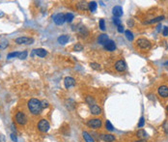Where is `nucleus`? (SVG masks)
<instances>
[{
    "label": "nucleus",
    "mask_w": 168,
    "mask_h": 142,
    "mask_svg": "<svg viewBox=\"0 0 168 142\" xmlns=\"http://www.w3.org/2000/svg\"><path fill=\"white\" fill-rule=\"evenodd\" d=\"M27 107H28V110L30 111V113H32L33 115H39L43 110L41 101H39L38 99L29 100L27 102Z\"/></svg>",
    "instance_id": "nucleus-1"
},
{
    "label": "nucleus",
    "mask_w": 168,
    "mask_h": 142,
    "mask_svg": "<svg viewBox=\"0 0 168 142\" xmlns=\"http://www.w3.org/2000/svg\"><path fill=\"white\" fill-rule=\"evenodd\" d=\"M14 119H16V123H18V125H21V126L25 125L26 122H27V116H26L23 111L16 112V115H14Z\"/></svg>",
    "instance_id": "nucleus-2"
},
{
    "label": "nucleus",
    "mask_w": 168,
    "mask_h": 142,
    "mask_svg": "<svg viewBox=\"0 0 168 142\" xmlns=\"http://www.w3.org/2000/svg\"><path fill=\"white\" fill-rule=\"evenodd\" d=\"M87 126H88L89 128L95 129H99V128H101V126H103V122H101V120L99 118L90 119V120H88V122H87Z\"/></svg>",
    "instance_id": "nucleus-3"
},
{
    "label": "nucleus",
    "mask_w": 168,
    "mask_h": 142,
    "mask_svg": "<svg viewBox=\"0 0 168 142\" xmlns=\"http://www.w3.org/2000/svg\"><path fill=\"white\" fill-rule=\"evenodd\" d=\"M136 46H137L139 48H141V50H148V48H150V46H151V43L149 40H147V39L140 38L136 41Z\"/></svg>",
    "instance_id": "nucleus-4"
},
{
    "label": "nucleus",
    "mask_w": 168,
    "mask_h": 142,
    "mask_svg": "<svg viewBox=\"0 0 168 142\" xmlns=\"http://www.w3.org/2000/svg\"><path fill=\"white\" fill-rule=\"evenodd\" d=\"M49 128H50L49 123L45 119H41L40 122L38 123V129L41 133H47L48 129H49Z\"/></svg>",
    "instance_id": "nucleus-5"
},
{
    "label": "nucleus",
    "mask_w": 168,
    "mask_h": 142,
    "mask_svg": "<svg viewBox=\"0 0 168 142\" xmlns=\"http://www.w3.org/2000/svg\"><path fill=\"white\" fill-rule=\"evenodd\" d=\"M14 42L18 45H31L34 43V39L28 38V37H18Z\"/></svg>",
    "instance_id": "nucleus-6"
},
{
    "label": "nucleus",
    "mask_w": 168,
    "mask_h": 142,
    "mask_svg": "<svg viewBox=\"0 0 168 142\" xmlns=\"http://www.w3.org/2000/svg\"><path fill=\"white\" fill-rule=\"evenodd\" d=\"M53 21L55 22V24H57V25H62V24H64V22L66 21L65 19V15L64 14H56L55 16H53Z\"/></svg>",
    "instance_id": "nucleus-7"
},
{
    "label": "nucleus",
    "mask_w": 168,
    "mask_h": 142,
    "mask_svg": "<svg viewBox=\"0 0 168 142\" xmlns=\"http://www.w3.org/2000/svg\"><path fill=\"white\" fill-rule=\"evenodd\" d=\"M35 54L39 56V57H45L47 55V51L43 50V48H36V50H33L32 53H31V56L33 57Z\"/></svg>",
    "instance_id": "nucleus-8"
},
{
    "label": "nucleus",
    "mask_w": 168,
    "mask_h": 142,
    "mask_svg": "<svg viewBox=\"0 0 168 142\" xmlns=\"http://www.w3.org/2000/svg\"><path fill=\"white\" fill-rule=\"evenodd\" d=\"M115 69L118 72H124L126 69V64L124 60H119L115 63Z\"/></svg>",
    "instance_id": "nucleus-9"
},
{
    "label": "nucleus",
    "mask_w": 168,
    "mask_h": 142,
    "mask_svg": "<svg viewBox=\"0 0 168 142\" xmlns=\"http://www.w3.org/2000/svg\"><path fill=\"white\" fill-rule=\"evenodd\" d=\"M157 92H159V95L162 98H167L168 97V87L166 85H161V86L159 87L157 89Z\"/></svg>",
    "instance_id": "nucleus-10"
},
{
    "label": "nucleus",
    "mask_w": 168,
    "mask_h": 142,
    "mask_svg": "<svg viewBox=\"0 0 168 142\" xmlns=\"http://www.w3.org/2000/svg\"><path fill=\"white\" fill-rule=\"evenodd\" d=\"M104 48L108 51H114L116 50V45L112 40H108L105 44H104Z\"/></svg>",
    "instance_id": "nucleus-11"
},
{
    "label": "nucleus",
    "mask_w": 168,
    "mask_h": 142,
    "mask_svg": "<svg viewBox=\"0 0 168 142\" xmlns=\"http://www.w3.org/2000/svg\"><path fill=\"white\" fill-rule=\"evenodd\" d=\"M64 84H65V87L66 88H70V87H72L75 85V80L74 78L70 77H67L64 79Z\"/></svg>",
    "instance_id": "nucleus-12"
},
{
    "label": "nucleus",
    "mask_w": 168,
    "mask_h": 142,
    "mask_svg": "<svg viewBox=\"0 0 168 142\" xmlns=\"http://www.w3.org/2000/svg\"><path fill=\"white\" fill-rule=\"evenodd\" d=\"M112 13H113L114 17H116V18H119V17L123 16V9H122V7L120 6H115L112 10Z\"/></svg>",
    "instance_id": "nucleus-13"
},
{
    "label": "nucleus",
    "mask_w": 168,
    "mask_h": 142,
    "mask_svg": "<svg viewBox=\"0 0 168 142\" xmlns=\"http://www.w3.org/2000/svg\"><path fill=\"white\" fill-rule=\"evenodd\" d=\"M90 111L94 115H99L101 113V108L99 106H97V104H94V106H90Z\"/></svg>",
    "instance_id": "nucleus-14"
},
{
    "label": "nucleus",
    "mask_w": 168,
    "mask_h": 142,
    "mask_svg": "<svg viewBox=\"0 0 168 142\" xmlns=\"http://www.w3.org/2000/svg\"><path fill=\"white\" fill-rule=\"evenodd\" d=\"M101 138L105 142H113L115 140V136L112 134H101Z\"/></svg>",
    "instance_id": "nucleus-15"
},
{
    "label": "nucleus",
    "mask_w": 168,
    "mask_h": 142,
    "mask_svg": "<svg viewBox=\"0 0 168 142\" xmlns=\"http://www.w3.org/2000/svg\"><path fill=\"white\" fill-rule=\"evenodd\" d=\"M107 41H108V36L106 35V34H101L98 38V43L99 44V45L104 46V44H105Z\"/></svg>",
    "instance_id": "nucleus-16"
},
{
    "label": "nucleus",
    "mask_w": 168,
    "mask_h": 142,
    "mask_svg": "<svg viewBox=\"0 0 168 142\" xmlns=\"http://www.w3.org/2000/svg\"><path fill=\"white\" fill-rule=\"evenodd\" d=\"M76 8L80 10V11H85V10L88 9V4L84 1H80L76 3Z\"/></svg>",
    "instance_id": "nucleus-17"
},
{
    "label": "nucleus",
    "mask_w": 168,
    "mask_h": 142,
    "mask_svg": "<svg viewBox=\"0 0 168 142\" xmlns=\"http://www.w3.org/2000/svg\"><path fill=\"white\" fill-rule=\"evenodd\" d=\"M69 42V36L68 35H61L59 38H58V43L60 45H66V44Z\"/></svg>",
    "instance_id": "nucleus-18"
},
{
    "label": "nucleus",
    "mask_w": 168,
    "mask_h": 142,
    "mask_svg": "<svg viewBox=\"0 0 168 142\" xmlns=\"http://www.w3.org/2000/svg\"><path fill=\"white\" fill-rule=\"evenodd\" d=\"M136 136H137V137H139L140 139H144V138L148 137V133H146L144 129H139V131L136 133Z\"/></svg>",
    "instance_id": "nucleus-19"
},
{
    "label": "nucleus",
    "mask_w": 168,
    "mask_h": 142,
    "mask_svg": "<svg viewBox=\"0 0 168 142\" xmlns=\"http://www.w3.org/2000/svg\"><path fill=\"white\" fill-rule=\"evenodd\" d=\"M82 135H83V137L86 142H95L94 138L92 137V135H90V133H87V131H83V133H82Z\"/></svg>",
    "instance_id": "nucleus-20"
},
{
    "label": "nucleus",
    "mask_w": 168,
    "mask_h": 142,
    "mask_svg": "<svg viewBox=\"0 0 168 142\" xmlns=\"http://www.w3.org/2000/svg\"><path fill=\"white\" fill-rule=\"evenodd\" d=\"M78 32L80 33V35H82V36H87L89 34L88 29L85 27V26H81V27H79L78 28Z\"/></svg>",
    "instance_id": "nucleus-21"
},
{
    "label": "nucleus",
    "mask_w": 168,
    "mask_h": 142,
    "mask_svg": "<svg viewBox=\"0 0 168 142\" xmlns=\"http://www.w3.org/2000/svg\"><path fill=\"white\" fill-rule=\"evenodd\" d=\"M88 9L90 10V12H95L96 11V9H97V3L95 1H92V2H90V3L88 4Z\"/></svg>",
    "instance_id": "nucleus-22"
},
{
    "label": "nucleus",
    "mask_w": 168,
    "mask_h": 142,
    "mask_svg": "<svg viewBox=\"0 0 168 142\" xmlns=\"http://www.w3.org/2000/svg\"><path fill=\"white\" fill-rule=\"evenodd\" d=\"M74 18V16L72 13H67L65 15V19H66V21H68V22H72Z\"/></svg>",
    "instance_id": "nucleus-23"
},
{
    "label": "nucleus",
    "mask_w": 168,
    "mask_h": 142,
    "mask_svg": "<svg viewBox=\"0 0 168 142\" xmlns=\"http://www.w3.org/2000/svg\"><path fill=\"white\" fill-rule=\"evenodd\" d=\"M125 35L126 37V39H128V41H132L133 40V34L131 32L130 30H126L125 31Z\"/></svg>",
    "instance_id": "nucleus-24"
},
{
    "label": "nucleus",
    "mask_w": 168,
    "mask_h": 142,
    "mask_svg": "<svg viewBox=\"0 0 168 142\" xmlns=\"http://www.w3.org/2000/svg\"><path fill=\"white\" fill-rule=\"evenodd\" d=\"M19 55H20V52H18V51H16V52H10L9 54H8V56H7V58L11 59V58L19 57Z\"/></svg>",
    "instance_id": "nucleus-25"
},
{
    "label": "nucleus",
    "mask_w": 168,
    "mask_h": 142,
    "mask_svg": "<svg viewBox=\"0 0 168 142\" xmlns=\"http://www.w3.org/2000/svg\"><path fill=\"white\" fill-rule=\"evenodd\" d=\"M105 129H107V131H114L113 126H112V124L110 123V121H108V120H106V122H105Z\"/></svg>",
    "instance_id": "nucleus-26"
},
{
    "label": "nucleus",
    "mask_w": 168,
    "mask_h": 142,
    "mask_svg": "<svg viewBox=\"0 0 168 142\" xmlns=\"http://www.w3.org/2000/svg\"><path fill=\"white\" fill-rule=\"evenodd\" d=\"M86 102H87V104H90V106H94V104H95V100H94V98H92L91 96H87V97H86Z\"/></svg>",
    "instance_id": "nucleus-27"
},
{
    "label": "nucleus",
    "mask_w": 168,
    "mask_h": 142,
    "mask_svg": "<svg viewBox=\"0 0 168 142\" xmlns=\"http://www.w3.org/2000/svg\"><path fill=\"white\" fill-rule=\"evenodd\" d=\"M90 66H91L92 69L97 70V71L101 69V65L98 64V63H96V62H92V63H90Z\"/></svg>",
    "instance_id": "nucleus-28"
},
{
    "label": "nucleus",
    "mask_w": 168,
    "mask_h": 142,
    "mask_svg": "<svg viewBox=\"0 0 168 142\" xmlns=\"http://www.w3.org/2000/svg\"><path fill=\"white\" fill-rule=\"evenodd\" d=\"M164 18V17L163 16H160V17H157V18H155L154 19H152V20H150V21H148L147 23H155V22H157V21H160V20H162V19Z\"/></svg>",
    "instance_id": "nucleus-29"
},
{
    "label": "nucleus",
    "mask_w": 168,
    "mask_h": 142,
    "mask_svg": "<svg viewBox=\"0 0 168 142\" xmlns=\"http://www.w3.org/2000/svg\"><path fill=\"white\" fill-rule=\"evenodd\" d=\"M99 28H101V30L104 31L105 30V22H104V19H99Z\"/></svg>",
    "instance_id": "nucleus-30"
},
{
    "label": "nucleus",
    "mask_w": 168,
    "mask_h": 142,
    "mask_svg": "<svg viewBox=\"0 0 168 142\" xmlns=\"http://www.w3.org/2000/svg\"><path fill=\"white\" fill-rule=\"evenodd\" d=\"M74 50L75 51H82L83 50V46L80 45V44H76V45L74 46Z\"/></svg>",
    "instance_id": "nucleus-31"
},
{
    "label": "nucleus",
    "mask_w": 168,
    "mask_h": 142,
    "mask_svg": "<svg viewBox=\"0 0 168 142\" xmlns=\"http://www.w3.org/2000/svg\"><path fill=\"white\" fill-rule=\"evenodd\" d=\"M27 55H28V52L24 50L23 52H20V55H19L18 58H19V59H21V60H24L26 57H27Z\"/></svg>",
    "instance_id": "nucleus-32"
},
{
    "label": "nucleus",
    "mask_w": 168,
    "mask_h": 142,
    "mask_svg": "<svg viewBox=\"0 0 168 142\" xmlns=\"http://www.w3.org/2000/svg\"><path fill=\"white\" fill-rule=\"evenodd\" d=\"M144 124H145L144 117H141L140 120H139V123H138V127H139V128H142V127L144 126Z\"/></svg>",
    "instance_id": "nucleus-33"
},
{
    "label": "nucleus",
    "mask_w": 168,
    "mask_h": 142,
    "mask_svg": "<svg viewBox=\"0 0 168 142\" xmlns=\"http://www.w3.org/2000/svg\"><path fill=\"white\" fill-rule=\"evenodd\" d=\"M41 104H42V107H43V108H47V107H48V102L47 101H43V102H41Z\"/></svg>",
    "instance_id": "nucleus-34"
},
{
    "label": "nucleus",
    "mask_w": 168,
    "mask_h": 142,
    "mask_svg": "<svg viewBox=\"0 0 168 142\" xmlns=\"http://www.w3.org/2000/svg\"><path fill=\"white\" fill-rule=\"evenodd\" d=\"M163 129H164L165 134H166V135H168V122L164 123V125H163Z\"/></svg>",
    "instance_id": "nucleus-35"
},
{
    "label": "nucleus",
    "mask_w": 168,
    "mask_h": 142,
    "mask_svg": "<svg viewBox=\"0 0 168 142\" xmlns=\"http://www.w3.org/2000/svg\"><path fill=\"white\" fill-rule=\"evenodd\" d=\"M7 46H8V43H7V42H3V43L0 45V48H1V50H4Z\"/></svg>",
    "instance_id": "nucleus-36"
},
{
    "label": "nucleus",
    "mask_w": 168,
    "mask_h": 142,
    "mask_svg": "<svg viewBox=\"0 0 168 142\" xmlns=\"http://www.w3.org/2000/svg\"><path fill=\"white\" fill-rule=\"evenodd\" d=\"M113 21H114V23H115L116 25H118V26L121 25V20H120V19H119L118 18H114Z\"/></svg>",
    "instance_id": "nucleus-37"
},
{
    "label": "nucleus",
    "mask_w": 168,
    "mask_h": 142,
    "mask_svg": "<svg viewBox=\"0 0 168 142\" xmlns=\"http://www.w3.org/2000/svg\"><path fill=\"white\" fill-rule=\"evenodd\" d=\"M162 34H163V36H168V27H164L163 28V31H162Z\"/></svg>",
    "instance_id": "nucleus-38"
},
{
    "label": "nucleus",
    "mask_w": 168,
    "mask_h": 142,
    "mask_svg": "<svg viewBox=\"0 0 168 142\" xmlns=\"http://www.w3.org/2000/svg\"><path fill=\"white\" fill-rule=\"evenodd\" d=\"M124 31H125V29H124V26H123V25H119V26H118V32L123 33Z\"/></svg>",
    "instance_id": "nucleus-39"
},
{
    "label": "nucleus",
    "mask_w": 168,
    "mask_h": 142,
    "mask_svg": "<svg viewBox=\"0 0 168 142\" xmlns=\"http://www.w3.org/2000/svg\"><path fill=\"white\" fill-rule=\"evenodd\" d=\"M0 142H6V138H5V135L0 133Z\"/></svg>",
    "instance_id": "nucleus-40"
},
{
    "label": "nucleus",
    "mask_w": 168,
    "mask_h": 142,
    "mask_svg": "<svg viewBox=\"0 0 168 142\" xmlns=\"http://www.w3.org/2000/svg\"><path fill=\"white\" fill-rule=\"evenodd\" d=\"M11 138H12V140L14 141V142H16V140H18V139H16V134H14V133H12V134H11Z\"/></svg>",
    "instance_id": "nucleus-41"
},
{
    "label": "nucleus",
    "mask_w": 168,
    "mask_h": 142,
    "mask_svg": "<svg viewBox=\"0 0 168 142\" xmlns=\"http://www.w3.org/2000/svg\"><path fill=\"white\" fill-rule=\"evenodd\" d=\"M135 142H147L145 140V139H139V140H137V141H135Z\"/></svg>",
    "instance_id": "nucleus-42"
},
{
    "label": "nucleus",
    "mask_w": 168,
    "mask_h": 142,
    "mask_svg": "<svg viewBox=\"0 0 168 142\" xmlns=\"http://www.w3.org/2000/svg\"><path fill=\"white\" fill-rule=\"evenodd\" d=\"M164 66H168V61H167V62L164 63Z\"/></svg>",
    "instance_id": "nucleus-43"
},
{
    "label": "nucleus",
    "mask_w": 168,
    "mask_h": 142,
    "mask_svg": "<svg viewBox=\"0 0 168 142\" xmlns=\"http://www.w3.org/2000/svg\"><path fill=\"white\" fill-rule=\"evenodd\" d=\"M166 110H167V111H168V106H167V107H166Z\"/></svg>",
    "instance_id": "nucleus-44"
}]
</instances>
